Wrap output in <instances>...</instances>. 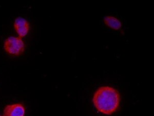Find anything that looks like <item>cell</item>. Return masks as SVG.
I'll list each match as a JSON object with an SVG mask.
<instances>
[{
    "label": "cell",
    "mask_w": 154,
    "mask_h": 116,
    "mask_svg": "<svg viewBox=\"0 0 154 116\" xmlns=\"http://www.w3.org/2000/svg\"><path fill=\"white\" fill-rule=\"evenodd\" d=\"M93 103L102 114L110 115L119 108L120 96L119 92L110 86H102L93 96Z\"/></svg>",
    "instance_id": "cell-1"
},
{
    "label": "cell",
    "mask_w": 154,
    "mask_h": 116,
    "mask_svg": "<svg viewBox=\"0 0 154 116\" xmlns=\"http://www.w3.org/2000/svg\"><path fill=\"white\" fill-rule=\"evenodd\" d=\"M104 22L108 27L114 30H119L122 26L121 22L117 18L112 16H106L104 18Z\"/></svg>",
    "instance_id": "cell-5"
},
{
    "label": "cell",
    "mask_w": 154,
    "mask_h": 116,
    "mask_svg": "<svg viewBox=\"0 0 154 116\" xmlns=\"http://www.w3.org/2000/svg\"></svg>",
    "instance_id": "cell-6"
},
{
    "label": "cell",
    "mask_w": 154,
    "mask_h": 116,
    "mask_svg": "<svg viewBox=\"0 0 154 116\" xmlns=\"http://www.w3.org/2000/svg\"><path fill=\"white\" fill-rule=\"evenodd\" d=\"M25 107L22 103L8 105L4 110L3 116H24Z\"/></svg>",
    "instance_id": "cell-4"
},
{
    "label": "cell",
    "mask_w": 154,
    "mask_h": 116,
    "mask_svg": "<svg viewBox=\"0 0 154 116\" xmlns=\"http://www.w3.org/2000/svg\"><path fill=\"white\" fill-rule=\"evenodd\" d=\"M4 48L9 55L20 56L24 52V42L20 37H10L5 41Z\"/></svg>",
    "instance_id": "cell-2"
},
{
    "label": "cell",
    "mask_w": 154,
    "mask_h": 116,
    "mask_svg": "<svg viewBox=\"0 0 154 116\" xmlns=\"http://www.w3.org/2000/svg\"><path fill=\"white\" fill-rule=\"evenodd\" d=\"M14 26L16 32L21 38L26 36L29 32V23H28L26 20L21 17L15 20Z\"/></svg>",
    "instance_id": "cell-3"
}]
</instances>
